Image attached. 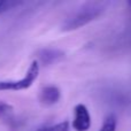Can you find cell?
Listing matches in <instances>:
<instances>
[{
    "label": "cell",
    "instance_id": "cell-1",
    "mask_svg": "<svg viewBox=\"0 0 131 131\" xmlns=\"http://www.w3.org/2000/svg\"><path fill=\"white\" fill-rule=\"evenodd\" d=\"M108 5L109 2L105 1H89L83 4L64 18L61 25L62 31H74L94 21L106 10Z\"/></svg>",
    "mask_w": 131,
    "mask_h": 131
},
{
    "label": "cell",
    "instance_id": "cell-2",
    "mask_svg": "<svg viewBox=\"0 0 131 131\" xmlns=\"http://www.w3.org/2000/svg\"><path fill=\"white\" fill-rule=\"evenodd\" d=\"M39 74V64L35 60L29 66L24 77L20 79H8V81H0V91H21L29 89Z\"/></svg>",
    "mask_w": 131,
    "mask_h": 131
},
{
    "label": "cell",
    "instance_id": "cell-3",
    "mask_svg": "<svg viewBox=\"0 0 131 131\" xmlns=\"http://www.w3.org/2000/svg\"><path fill=\"white\" fill-rule=\"evenodd\" d=\"M91 127V115L85 105L78 104L74 108L72 128L76 131H88Z\"/></svg>",
    "mask_w": 131,
    "mask_h": 131
},
{
    "label": "cell",
    "instance_id": "cell-4",
    "mask_svg": "<svg viewBox=\"0 0 131 131\" xmlns=\"http://www.w3.org/2000/svg\"><path fill=\"white\" fill-rule=\"evenodd\" d=\"M64 58V53L57 48H43V50L38 51L37 53V60L38 64L40 63L41 66H51L58 63V62L62 61Z\"/></svg>",
    "mask_w": 131,
    "mask_h": 131
},
{
    "label": "cell",
    "instance_id": "cell-5",
    "mask_svg": "<svg viewBox=\"0 0 131 131\" xmlns=\"http://www.w3.org/2000/svg\"><path fill=\"white\" fill-rule=\"evenodd\" d=\"M61 98V92L54 85H46L39 92V101L44 106L55 105Z\"/></svg>",
    "mask_w": 131,
    "mask_h": 131
},
{
    "label": "cell",
    "instance_id": "cell-6",
    "mask_svg": "<svg viewBox=\"0 0 131 131\" xmlns=\"http://www.w3.org/2000/svg\"><path fill=\"white\" fill-rule=\"evenodd\" d=\"M0 121L7 124L14 122V108L12 105L0 100Z\"/></svg>",
    "mask_w": 131,
    "mask_h": 131
},
{
    "label": "cell",
    "instance_id": "cell-7",
    "mask_svg": "<svg viewBox=\"0 0 131 131\" xmlns=\"http://www.w3.org/2000/svg\"><path fill=\"white\" fill-rule=\"evenodd\" d=\"M116 127H117V121L114 114H109L106 116L102 122V125L99 131H116Z\"/></svg>",
    "mask_w": 131,
    "mask_h": 131
},
{
    "label": "cell",
    "instance_id": "cell-8",
    "mask_svg": "<svg viewBox=\"0 0 131 131\" xmlns=\"http://www.w3.org/2000/svg\"><path fill=\"white\" fill-rule=\"evenodd\" d=\"M37 131H69V123L67 121H64V122L57 123V124L51 125V127L41 128V129Z\"/></svg>",
    "mask_w": 131,
    "mask_h": 131
},
{
    "label": "cell",
    "instance_id": "cell-9",
    "mask_svg": "<svg viewBox=\"0 0 131 131\" xmlns=\"http://www.w3.org/2000/svg\"><path fill=\"white\" fill-rule=\"evenodd\" d=\"M22 2L20 1H8V0H0V15L4 14L5 12L9 10V9L14 8V7L21 5Z\"/></svg>",
    "mask_w": 131,
    "mask_h": 131
}]
</instances>
